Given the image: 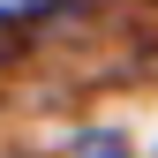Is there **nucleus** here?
I'll list each match as a JSON object with an SVG mask.
<instances>
[{
  "label": "nucleus",
  "mask_w": 158,
  "mask_h": 158,
  "mask_svg": "<svg viewBox=\"0 0 158 158\" xmlns=\"http://www.w3.org/2000/svg\"><path fill=\"white\" fill-rule=\"evenodd\" d=\"M68 158H128V143H121L113 128H90V135H75V151H68Z\"/></svg>",
  "instance_id": "obj_1"
}]
</instances>
